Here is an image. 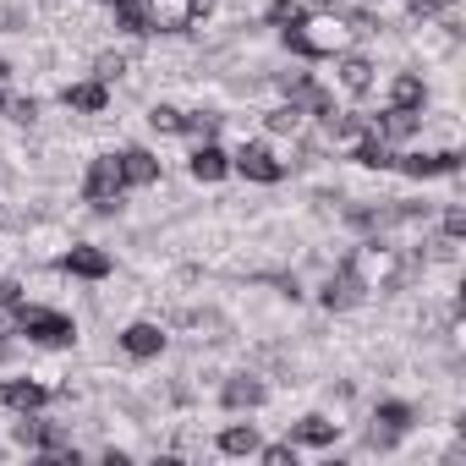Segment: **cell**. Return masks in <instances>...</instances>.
Returning a JSON list of instances; mask_svg holds the SVG:
<instances>
[{
	"instance_id": "f546056e",
	"label": "cell",
	"mask_w": 466,
	"mask_h": 466,
	"mask_svg": "<svg viewBox=\"0 0 466 466\" xmlns=\"http://www.w3.org/2000/svg\"><path fill=\"white\" fill-rule=\"evenodd\" d=\"M17 302H23V286L12 275H0V308H17Z\"/></svg>"
},
{
	"instance_id": "1f68e13d",
	"label": "cell",
	"mask_w": 466,
	"mask_h": 466,
	"mask_svg": "<svg viewBox=\"0 0 466 466\" xmlns=\"http://www.w3.org/2000/svg\"><path fill=\"white\" fill-rule=\"evenodd\" d=\"M6 110H12L17 121H34V116H39V99H6Z\"/></svg>"
},
{
	"instance_id": "2e32d148",
	"label": "cell",
	"mask_w": 466,
	"mask_h": 466,
	"mask_svg": "<svg viewBox=\"0 0 466 466\" xmlns=\"http://www.w3.org/2000/svg\"><path fill=\"white\" fill-rule=\"evenodd\" d=\"M61 99H66L72 110H83V116H99V110L110 105V88H105V83L94 77V83H72V88H66Z\"/></svg>"
},
{
	"instance_id": "d6a6232c",
	"label": "cell",
	"mask_w": 466,
	"mask_h": 466,
	"mask_svg": "<svg viewBox=\"0 0 466 466\" xmlns=\"http://www.w3.org/2000/svg\"><path fill=\"white\" fill-rule=\"evenodd\" d=\"M444 6H450V0H411L417 17H433V12H444Z\"/></svg>"
},
{
	"instance_id": "d590c367",
	"label": "cell",
	"mask_w": 466,
	"mask_h": 466,
	"mask_svg": "<svg viewBox=\"0 0 466 466\" xmlns=\"http://www.w3.org/2000/svg\"><path fill=\"white\" fill-rule=\"evenodd\" d=\"M0 110H6V94H0Z\"/></svg>"
},
{
	"instance_id": "ffe728a7",
	"label": "cell",
	"mask_w": 466,
	"mask_h": 466,
	"mask_svg": "<svg viewBox=\"0 0 466 466\" xmlns=\"http://www.w3.org/2000/svg\"><path fill=\"white\" fill-rule=\"evenodd\" d=\"M225 170H230V159H225L214 143H198V148H192V176H198V181H219Z\"/></svg>"
},
{
	"instance_id": "8fae6325",
	"label": "cell",
	"mask_w": 466,
	"mask_h": 466,
	"mask_svg": "<svg viewBox=\"0 0 466 466\" xmlns=\"http://www.w3.org/2000/svg\"><path fill=\"white\" fill-rule=\"evenodd\" d=\"M351 159H357V165H368V170H390V165H395V154H390V137H379L373 127H368V132L351 143Z\"/></svg>"
},
{
	"instance_id": "8992f818",
	"label": "cell",
	"mask_w": 466,
	"mask_h": 466,
	"mask_svg": "<svg viewBox=\"0 0 466 466\" xmlns=\"http://www.w3.org/2000/svg\"><path fill=\"white\" fill-rule=\"evenodd\" d=\"M395 170H406L411 181H428V176H455L461 170V154L455 148H439V154H400Z\"/></svg>"
},
{
	"instance_id": "4316f807",
	"label": "cell",
	"mask_w": 466,
	"mask_h": 466,
	"mask_svg": "<svg viewBox=\"0 0 466 466\" xmlns=\"http://www.w3.org/2000/svg\"><path fill=\"white\" fill-rule=\"evenodd\" d=\"M148 127H154V132H181V110L154 105V110H148Z\"/></svg>"
},
{
	"instance_id": "8d00e7d4",
	"label": "cell",
	"mask_w": 466,
	"mask_h": 466,
	"mask_svg": "<svg viewBox=\"0 0 466 466\" xmlns=\"http://www.w3.org/2000/svg\"><path fill=\"white\" fill-rule=\"evenodd\" d=\"M105 6H116V0H105Z\"/></svg>"
},
{
	"instance_id": "4fadbf2b",
	"label": "cell",
	"mask_w": 466,
	"mask_h": 466,
	"mask_svg": "<svg viewBox=\"0 0 466 466\" xmlns=\"http://www.w3.org/2000/svg\"><path fill=\"white\" fill-rule=\"evenodd\" d=\"M17 444H28V450H66L72 439H66V428H56V422H17Z\"/></svg>"
},
{
	"instance_id": "52a82bcc",
	"label": "cell",
	"mask_w": 466,
	"mask_h": 466,
	"mask_svg": "<svg viewBox=\"0 0 466 466\" xmlns=\"http://www.w3.org/2000/svg\"><path fill=\"white\" fill-rule=\"evenodd\" d=\"M56 269L61 275H77V280H105L110 275V253L105 248H72V253L56 258Z\"/></svg>"
},
{
	"instance_id": "d4e9b609",
	"label": "cell",
	"mask_w": 466,
	"mask_h": 466,
	"mask_svg": "<svg viewBox=\"0 0 466 466\" xmlns=\"http://www.w3.org/2000/svg\"><path fill=\"white\" fill-rule=\"evenodd\" d=\"M269 132H286V137H297V132H302V110H297V105H280V110H269Z\"/></svg>"
},
{
	"instance_id": "484cf974",
	"label": "cell",
	"mask_w": 466,
	"mask_h": 466,
	"mask_svg": "<svg viewBox=\"0 0 466 466\" xmlns=\"http://www.w3.org/2000/svg\"><path fill=\"white\" fill-rule=\"evenodd\" d=\"M269 23L286 34L291 23H302V6H297V0H275V6H269Z\"/></svg>"
},
{
	"instance_id": "83f0119b",
	"label": "cell",
	"mask_w": 466,
	"mask_h": 466,
	"mask_svg": "<svg viewBox=\"0 0 466 466\" xmlns=\"http://www.w3.org/2000/svg\"><path fill=\"white\" fill-rule=\"evenodd\" d=\"M258 455H264L269 466H297V444H269V450L258 444Z\"/></svg>"
},
{
	"instance_id": "3957f363",
	"label": "cell",
	"mask_w": 466,
	"mask_h": 466,
	"mask_svg": "<svg viewBox=\"0 0 466 466\" xmlns=\"http://www.w3.org/2000/svg\"><path fill=\"white\" fill-rule=\"evenodd\" d=\"M12 329L28 335V340H39V346H72V335H77L66 313H56V308H28V302L12 308Z\"/></svg>"
},
{
	"instance_id": "44dd1931",
	"label": "cell",
	"mask_w": 466,
	"mask_h": 466,
	"mask_svg": "<svg viewBox=\"0 0 466 466\" xmlns=\"http://www.w3.org/2000/svg\"><path fill=\"white\" fill-rule=\"evenodd\" d=\"M417 116H422V110H384V116L373 121V132H379V137H411V132L422 127Z\"/></svg>"
},
{
	"instance_id": "5bb4252c",
	"label": "cell",
	"mask_w": 466,
	"mask_h": 466,
	"mask_svg": "<svg viewBox=\"0 0 466 466\" xmlns=\"http://www.w3.org/2000/svg\"><path fill=\"white\" fill-rule=\"evenodd\" d=\"M0 400H6L12 411H39V406L50 400V390H45V384H34V379H12L6 390H0Z\"/></svg>"
},
{
	"instance_id": "e575fe53",
	"label": "cell",
	"mask_w": 466,
	"mask_h": 466,
	"mask_svg": "<svg viewBox=\"0 0 466 466\" xmlns=\"http://www.w3.org/2000/svg\"><path fill=\"white\" fill-rule=\"evenodd\" d=\"M6 72H12V66H6V61H0V77H6Z\"/></svg>"
},
{
	"instance_id": "f1b7e54d",
	"label": "cell",
	"mask_w": 466,
	"mask_h": 466,
	"mask_svg": "<svg viewBox=\"0 0 466 466\" xmlns=\"http://www.w3.org/2000/svg\"><path fill=\"white\" fill-rule=\"evenodd\" d=\"M121 72H127V61H121V56H99V66H94V77H99V83H116Z\"/></svg>"
},
{
	"instance_id": "30bf717a",
	"label": "cell",
	"mask_w": 466,
	"mask_h": 466,
	"mask_svg": "<svg viewBox=\"0 0 466 466\" xmlns=\"http://www.w3.org/2000/svg\"><path fill=\"white\" fill-rule=\"evenodd\" d=\"M121 159V181L127 187H154L159 181V159L148 154V148H127V154H116Z\"/></svg>"
},
{
	"instance_id": "cb8c5ba5",
	"label": "cell",
	"mask_w": 466,
	"mask_h": 466,
	"mask_svg": "<svg viewBox=\"0 0 466 466\" xmlns=\"http://www.w3.org/2000/svg\"><path fill=\"white\" fill-rule=\"evenodd\" d=\"M181 132H187V137H203V143H214V132H219V116H208V110H198V116H181Z\"/></svg>"
},
{
	"instance_id": "e0dca14e",
	"label": "cell",
	"mask_w": 466,
	"mask_h": 466,
	"mask_svg": "<svg viewBox=\"0 0 466 466\" xmlns=\"http://www.w3.org/2000/svg\"><path fill=\"white\" fill-rule=\"evenodd\" d=\"M335 433H340V422H329V417H302V422H291V444L324 450V444H335Z\"/></svg>"
},
{
	"instance_id": "7402d4cb",
	"label": "cell",
	"mask_w": 466,
	"mask_h": 466,
	"mask_svg": "<svg viewBox=\"0 0 466 466\" xmlns=\"http://www.w3.org/2000/svg\"><path fill=\"white\" fill-rule=\"evenodd\" d=\"M219 450H225V455H258V433H253V422H248V428H242V422H237V428H225V433H219Z\"/></svg>"
},
{
	"instance_id": "ac0fdd59",
	"label": "cell",
	"mask_w": 466,
	"mask_h": 466,
	"mask_svg": "<svg viewBox=\"0 0 466 466\" xmlns=\"http://www.w3.org/2000/svg\"><path fill=\"white\" fill-rule=\"evenodd\" d=\"M422 99H428L422 77H417V72H400L395 88H390V110H422Z\"/></svg>"
},
{
	"instance_id": "ba28073f",
	"label": "cell",
	"mask_w": 466,
	"mask_h": 466,
	"mask_svg": "<svg viewBox=\"0 0 466 466\" xmlns=\"http://www.w3.org/2000/svg\"><path fill=\"white\" fill-rule=\"evenodd\" d=\"M237 170H242L248 181H264V187H275V181L286 176V165H280V159H275L264 143H248V148L237 154Z\"/></svg>"
},
{
	"instance_id": "d6986e66",
	"label": "cell",
	"mask_w": 466,
	"mask_h": 466,
	"mask_svg": "<svg viewBox=\"0 0 466 466\" xmlns=\"http://www.w3.org/2000/svg\"><path fill=\"white\" fill-rule=\"evenodd\" d=\"M340 83H346L351 94H368V88H373V61H368V56H346V50H340Z\"/></svg>"
},
{
	"instance_id": "9c48e42d",
	"label": "cell",
	"mask_w": 466,
	"mask_h": 466,
	"mask_svg": "<svg viewBox=\"0 0 466 466\" xmlns=\"http://www.w3.org/2000/svg\"><path fill=\"white\" fill-rule=\"evenodd\" d=\"M362 297H368V286H362L346 264H340V269L329 275V286H324V308H329V313H346V308H357Z\"/></svg>"
},
{
	"instance_id": "7a4b0ae2",
	"label": "cell",
	"mask_w": 466,
	"mask_h": 466,
	"mask_svg": "<svg viewBox=\"0 0 466 466\" xmlns=\"http://www.w3.org/2000/svg\"><path fill=\"white\" fill-rule=\"evenodd\" d=\"M346 23L340 17H308L302 12V23H291L286 28V45H291V56H302V61H324V56H340L346 50Z\"/></svg>"
},
{
	"instance_id": "836d02e7",
	"label": "cell",
	"mask_w": 466,
	"mask_h": 466,
	"mask_svg": "<svg viewBox=\"0 0 466 466\" xmlns=\"http://www.w3.org/2000/svg\"><path fill=\"white\" fill-rule=\"evenodd\" d=\"M12 357V340H6V329H0V362H6Z\"/></svg>"
},
{
	"instance_id": "6da1fadb",
	"label": "cell",
	"mask_w": 466,
	"mask_h": 466,
	"mask_svg": "<svg viewBox=\"0 0 466 466\" xmlns=\"http://www.w3.org/2000/svg\"><path fill=\"white\" fill-rule=\"evenodd\" d=\"M214 0H116V23L127 34H181L208 17Z\"/></svg>"
},
{
	"instance_id": "9a60e30c",
	"label": "cell",
	"mask_w": 466,
	"mask_h": 466,
	"mask_svg": "<svg viewBox=\"0 0 466 466\" xmlns=\"http://www.w3.org/2000/svg\"><path fill=\"white\" fill-rule=\"evenodd\" d=\"M219 400H225L230 411H253V406H264V384H258V379H225Z\"/></svg>"
},
{
	"instance_id": "277c9868",
	"label": "cell",
	"mask_w": 466,
	"mask_h": 466,
	"mask_svg": "<svg viewBox=\"0 0 466 466\" xmlns=\"http://www.w3.org/2000/svg\"><path fill=\"white\" fill-rule=\"evenodd\" d=\"M346 269L368 286V291H379V286H395L400 280V264H395V253L390 248H379V242H368V248H357L351 258H346Z\"/></svg>"
},
{
	"instance_id": "7c38bea8",
	"label": "cell",
	"mask_w": 466,
	"mask_h": 466,
	"mask_svg": "<svg viewBox=\"0 0 466 466\" xmlns=\"http://www.w3.org/2000/svg\"><path fill=\"white\" fill-rule=\"evenodd\" d=\"M121 346H127V357L148 362V357H159V351H165V335H159V324H127Z\"/></svg>"
},
{
	"instance_id": "603a6c76",
	"label": "cell",
	"mask_w": 466,
	"mask_h": 466,
	"mask_svg": "<svg viewBox=\"0 0 466 466\" xmlns=\"http://www.w3.org/2000/svg\"><path fill=\"white\" fill-rule=\"evenodd\" d=\"M373 422H379V428H390V433H406V428H411V406H406V400H379Z\"/></svg>"
},
{
	"instance_id": "4dcf8cb0",
	"label": "cell",
	"mask_w": 466,
	"mask_h": 466,
	"mask_svg": "<svg viewBox=\"0 0 466 466\" xmlns=\"http://www.w3.org/2000/svg\"><path fill=\"white\" fill-rule=\"evenodd\" d=\"M444 237H466V208H444Z\"/></svg>"
},
{
	"instance_id": "5b68a950",
	"label": "cell",
	"mask_w": 466,
	"mask_h": 466,
	"mask_svg": "<svg viewBox=\"0 0 466 466\" xmlns=\"http://www.w3.org/2000/svg\"><path fill=\"white\" fill-rule=\"evenodd\" d=\"M121 187H127V181H121V159H116V154H105V159H94V165H88L83 198H88L99 214H110V208L121 203Z\"/></svg>"
}]
</instances>
